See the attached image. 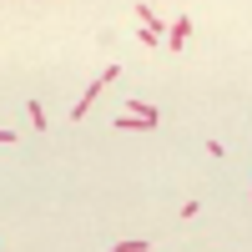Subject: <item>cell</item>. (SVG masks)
Listing matches in <instances>:
<instances>
[{"label": "cell", "mask_w": 252, "mask_h": 252, "mask_svg": "<svg viewBox=\"0 0 252 252\" xmlns=\"http://www.w3.org/2000/svg\"><path fill=\"white\" fill-rule=\"evenodd\" d=\"M31 121H35V131H46V106L40 101H31Z\"/></svg>", "instance_id": "277c9868"}, {"label": "cell", "mask_w": 252, "mask_h": 252, "mask_svg": "<svg viewBox=\"0 0 252 252\" xmlns=\"http://www.w3.org/2000/svg\"><path fill=\"white\" fill-rule=\"evenodd\" d=\"M111 252H152V242H146V237H126V242H116Z\"/></svg>", "instance_id": "3957f363"}, {"label": "cell", "mask_w": 252, "mask_h": 252, "mask_svg": "<svg viewBox=\"0 0 252 252\" xmlns=\"http://www.w3.org/2000/svg\"><path fill=\"white\" fill-rule=\"evenodd\" d=\"M187 35H192V15H182L172 26V46H187Z\"/></svg>", "instance_id": "7a4b0ae2"}, {"label": "cell", "mask_w": 252, "mask_h": 252, "mask_svg": "<svg viewBox=\"0 0 252 252\" xmlns=\"http://www.w3.org/2000/svg\"><path fill=\"white\" fill-rule=\"evenodd\" d=\"M111 81H116V66H106V71H101V76L91 81V86H86V96H76V106H71V121H81V116H86V111H91V101H96L101 91H106Z\"/></svg>", "instance_id": "6da1fadb"}]
</instances>
